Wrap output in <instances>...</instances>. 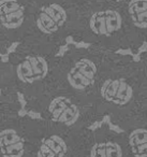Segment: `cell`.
Segmentation results:
<instances>
[{
    "mask_svg": "<svg viewBox=\"0 0 147 157\" xmlns=\"http://www.w3.org/2000/svg\"><path fill=\"white\" fill-rule=\"evenodd\" d=\"M70 37L111 51L133 45L121 0H78Z\"/></svg>",
    "mask_w": 147,
    "mask_h": 157,
    "instance_id": "obj_1",
    "label": "cell"
},
{
    "mask_svg": "<svg viewBox=\"0 0 147 157\" xmlns=\"http://www.w3.org/2000/svg\"><path fill=\"white\" fill-rule=\"evenodd\" d=\"M108 51L100 68L92 95V105L100 117L110 115L114 122H125L133 110L140 105L141 76H132L128 72L132 60Z\"/></svg>",
    "mask_w": 147,
    "mask_h": 157,
    "instance_id": "obj_2",
    "label": "cell"
},
{
    "mask_svg": "<svg viewBox=\"0 0 147 157\" xmlns=\"http://www.w3.org/2000/svg\"><path fill=\"white\" fill-rule=\"evenodd\" d=\"M59 48L54 45L23 40L10 54V63L17 90L25 102L50 90Z\"/></svg>",
    "mask_w": 147,
    "mask_h": 157,
    "instance_id": "obj_3",
    "label": "cell"
},
{
    "mask_svg": "<svg viewBox=\"0 0 147 157\" xmlns=\"http://www.w3.org/2000/svg\"><path fill=\"white\" fill-rule=\"evenodd\" d=\"M108 51L95 45L68 48L58 56L50 90L71 94L92 105L100 68Z\"/></svg>",
    "mask_w": 147,
    "mask_h": 157,
    "instance_id": "obj_4",
    "label": "cell"
},
{
    "mask_svg": "<svg viewBox=\"0 0 147 157\" xmlns=\"http://www.w3.org/2000/svg\"><path fill=\"white\" fill-rule=\"evenodd\" d=\"M77 2L78 0H31L30 23L24 40L61 48L71 36Z\"/></svg>",
    "mask_w": 147,
    "mask_h": 157,
    "instance_id": "obj_5",
    "label": "cell"
},
{
    "mask_svg": "<svg viewBox=\"0 0 147 157\" xmlns=\"http://www.w3.org/2000/svg\"><path fill=\"white\" fill-rule=\"evenodd\" d=\"M25 107L39 118L73 130L85 129L101 118L90 103L56 90H50L38 98L26 101Z\"/></svg>",
    "mask_w": 147,
    "mask_h": 157,
    "instance_id": "obj_6",
    "label": "cell"
},
{
    "mask_svg": "<svg viewBox=\"0 0 147 157\" xmlns=\"http://www.w3.org/2000/svg\"><path fill=\"white\" fill-rule=\"evenodd\" d=\"M123 135L104 123L96 129H83L75 137L72 157H131Z\"/></svg>",
    "mask_w": 147,
    "mask_h": 157,
    "instance_id": "obj_7",
    "label": "cell"
},
{
    "mask_svg": "<svg viewBox=\"0 0 147 157\" xmlns=\"http://www.w3.org/2000/svg\"><path fill=\"white\" fill-rule=\"evenodd\" d=\"M78 131L33 117L31 157H72Z\"/></svg>",
    "mask_w": 147,
    "mask_h": 157,
    "instance_id": "obj_8",
    "label": "cell"
},
{
    "mask_svg": "<svg viewBox=\"0 0 147 157\" xmlns=\"http://www.w3.org/2000/svg\"><path fill=\"white\" fill-rule=\"evenodd\" d=\"M33 117L16 115L0 122V157H31Z\"/></svg>",
    "mask_w": 147,
    "mask_h": 157,
    "instance_id": "obj_9",
    "label": "cell"
},
{
    "mask_svg": "<svg viewBox=\"0 0 147 157\" xmlns=\"http://www.w3.org/2000/svg\"><path fill=\"white\" fill-rule=\"evenodd\" d=\"M31 0H0V33L9 46L26 37Z\"/></svg>",
    "mask_w": 147,
    "mask_h": 157,
    "instance_id": "obj_10",
    "label": "cell"
},
{
    "mask_svg": "<svg viewBox=\"0 0 147 157\" xmlns=\"http://www.w3.org/2000/svg\"><path fill=\"white\" fill-rule=\"evenodd\" d=\"M21 107L20 93L12 68L8 61L0 58V122L20 115Z\"/></svg>",
    "mask_w": 147,
    "mask_h": 157,
    "instance_id": "obj_11",
    "label": "cell"
},
{
    "mask_svg": "<svg viewBox=\"0 0 147 157\" xmlns=\"http://www.w3.org/2000/svg\"><path fill=\"white\" fill-rule=\"evenodd\" d=\"M129 25L132 42L136 48L147 41V0H121Z\"/></svg>",
    "mask_w": 147,
    "mask_h": 157,
    "instance_id": "obj_12",
    "label": "cell"
},
{
    "mask_svg": "<svg viewBox=\"0 0 147 157\" xmlns=\"http://www.w3.org/2000/svg\"><path fill=\"white\" fill-rule=\"evenodd\" d=\"M127 145L130 156L147 157V122L130 127L127 133Z\"/></svg>",
    "mask_w": 147,
    "mask_h": 157,
    "instance_id": "obj_13",
    "label": "cell"
},
{
    "mask_svg": "<svg viewBox=\"0 0 147 157\" xmlns=\"http://www.w3.org/2000/svg\"><path fill=\"white\" fill-rule=\"evenodd\" d=\"M9 48L10 46L7 44V42L5 41L2 35H1V33H0V53H1V54L7 53V51L9 50Z\"/></svg>",
    "mask_w": 147,
    "mask_h": 157,
    "instance_id": "obj_14",
    "label": "cell"
},
{
    "mask_svg": "<svg viewBox=\"0 0 147 157\" xmlns=\"http://www.w3.org/2000/svg\"><path fill=\"white\" fill-rule=\"evenodd\" d=\"M141 61L143 63V67H144V69H143V72H144L145 83L147 84V53H146V55H145V57H142V58H141Z\"/></svg>",
    "mask_w": 147,
    "mask_h": 157,
    "instance_id": "obj_15",
    "label": "cell"
},
{
    "mask_svg": "<svg viewBox=\"0 0 147 157\" xmlns=\"http://www.w3.org/2000/svg\"><path fill=\"white\" fill-rule=\"evenodd\" d=\"M76 1H77V0H76Z\"/></svg>",
    "mask_w": 147,
    "mask_h": 157,
    "instance_id": "obj_16",
    "label": "cell"
}]
</instances>
